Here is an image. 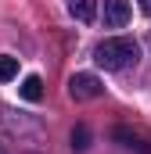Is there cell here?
<instances>
[{
	"label": "cell",
	"mask_w": 151,
	"mask_h": 154,
	"mask_svg": "<svg viewBox=\"0 0 151 154\" xmlns=\"http://www.w3.org/2000/svg\"><path fill=\"white\" fill-rule=\"evenodd\" d=\"M130 22V0H104V25L122 29Z\"/></svg>",
	"instance_id": "cell-3"
},
{
	"label": "cell",
	"mask_w": 151,
	"mask_h": 154,
	"mask_svg": "<svg viewBox=\"0 0 151 154\" xmlns=\"http://www.w3.org/2000/svg\"><path fill=\"white\" fill-rule=\"evenodd\" d=\"M69 11H72L76 22H94L97 18V0H69Z\"/></svg>",
	"instance_id": "cell-4"
},
{
	"label": "cell",
	"mask_w": 151,
	"mask_h": 154,
	"mask_svg": "<svg viewBox=\"0 0 151 154\" xmlns=\"http://www.w3.org/2000/svg\"><path fill=\"white\" fill-rule=\"evenodd\" d=\"M69 93H72L76 100H97L101 93H104V86H101V79L90 75V72H76L69 79Z\"/></svg>",
	"instance_id": "cell-2"
},
{
	"label": "cell",
	"mask_w": 151,
	"mask_h": 154,
	"mask_svg": "<svg viewBox=\"0 0 151 154\" xmlns=\"http://www.w3.org/2000/svg\"><path fill=\"white\" fill-rule=\"evenodd\" d=\"M86 140H90L86 125H76V129H72V147H76V151H86Z\"/></svg>",
	"instance_id": "cell-7"
},
{
	"label": "cell",
	"mask_w": 151,
	"mask_h": 154,
	"mask_svg": "<svg viewBox=\"0 0 151 154\" xmlns=\"http://www.w3.org/2000/svg\"><path fill=\"white\" fill-rule=\"evenodd\" d=\"M14 75H18V57H7V54H0V82H11Z\"/></svg>",
	"instance_id": "cell-6"
},
{
	"label": "cell",
	"mask_w": 151,
	"mask_h": 154,
	"mask_svg": "<svg viewBox=\"0 0 151 154\" xmlns=\"http://www.w3.org/2000/svg\"><path fill=\"white\" fill-rule=\"evenodd\" d=\"M137 57H140V47L130 36H112V39H101V43L94 47V61H97L101 68H108V72L130 68Z\"/></svg>",
	"instance_id": "cell-1"
},
{
	"label": "cell",
	"mask_w": 151,
	"mask_h": 154,
	"mask_svg": "<svg viewBox=\"0 0 151 154\" xmlns=\"http://www.w3.org/2000/svg\"><path fill=\"white\" fill-rule=\"evenodd\" d=\"M18 93H22L29 104L43 100V79H40V75H25V79H22V86H18Z\"/></svg>",
	"instance_id": "cell-5"
},
{
	"label": "cell",
	"mask_w": 151,
	"mask_h": 154,
	"mask_svg": "<svg viewBox=\"0 0 151 154\" xmlns=\"http://www.w3.org/2000/svg\"><path fill=\"white\" fill-rule=\"evenodd\" d=\"M140 11H144V14H151V0H140Z\"/></svg>",
	"instance_id": "cell-8"
},
{
	"label": "cell",
	"mask_w": 151,
	"mask_h": 154,
	"mask_svg": "<svg viewBox=\"0 0 151 154\" xmlns=\"http://www.w3.org/2000/svg\"><path fill=\"white\" fill-rule=\"evenodd\" d=\"M0 154H4V151H0Z\"/></svg>",
	"instance_id": "cell-9"
}]
</instances>
